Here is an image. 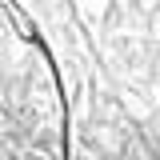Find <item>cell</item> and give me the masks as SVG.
Here are the masks:
<instances>
[{
  "label": "cell",
  "instance_id": "6da1fadb",
  "mask_svg": "<svg viewBox=\"0 0 160 160\" xmlns=\"http://www.w3.org/2000/svg\"><path fill=\"white\" fill-rule=\"evenodd\" d=\"M76 4H80V12H88L92 20H104L108 8H112V0H76Z\"/></svg>",
  "mask_w": 160,
  "mask_h": 160
},
{
  "label": "cell",
  "instance_id": "7a4b0ae2",
  "mask_svg": "<svg viewBox=\"0 0 160 160\" xmlns=\"http://www.w3.org/2000/svg\"><path fill=\"white\" fill-rule=\"evenodd\" d=\"M32 160H44V156H32Z\"/></svg>",
  "mask_w": 160,
  "mask_h": 160
}]
</instances>
